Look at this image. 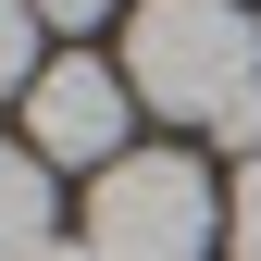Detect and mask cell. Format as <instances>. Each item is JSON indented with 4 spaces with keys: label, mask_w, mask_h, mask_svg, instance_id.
I'll return each instance as SVG.
<instances>
[{
    "label": "cell",
    "mask_w": 261,
    "mask_h": 261,
    "mask_svg": "<svg viewBox=\"0 0 261 261\" xmlns=\"http://www.w3.org/2000/svg\"><path fill=\"white\" fill-rule=\"evenodd\" d=\"M124 87L174 124H224L237 87H261V25L249 0H149L124 25Z\"/></svg>",
    "instance_id": "1"
},
{
    "label": "cell",
    "mask_w": 261,
    "mask_h": 261,
    "mask_svg": "<svg viewBox=\"0 0 261 261\" xmlns=\"http://www.w3.org/2000/svg\"><path fill=\"white\" fill-rule=\"evenodd\" d=\"M212 237H224V187L187 149H124L87 187V249L100 261H199Z\"/></svg>",
    "instance_id": "2"
},
{
    "label": "cell",
    "mask_w": 261,
    "mask_h": 261,
    "mask_svg": "<svg viewBox=\"0 0 261 261\" xmlns=\"http://www.w3.org/2000/svg\"><path fill=\"white\" fill-rule=\"evenodd\" d=\"M124 112H137V87H124V62H50L38 87H25V124H38V162H124Z\"/></svg>",
    "instance_id": "3"
},
{
    "label": "cell",
    "mask_w": 261,
    "mask_h": 261,
    "mask_svg": "<svg viewBox=\"0 0 261 261\" xmlns=\"http://www.w3.org/2000/svg\"><path fill=\"white\" fill-rule=\"evenodd\" d=\"M38 249H50V162L0 149V261H38Z\"/></svg>",
    "instance_id": "4"
},
{
    "label": "cell",
    "mask_w": 261,
    "mask_h": 261,
    "mask_svg": "<svg viewBox=\"0 0 261 261\" xmlns=\"http://www.w3.org/2000/svg\"><path fill=\"white\" fill-rule=\"evenodd\" d=\"M38 75H50V62H38V13H25V0H0V100H25Z\"/></svg>",
    "instance_id": "5"
},
{
    "label": "cell",
    "mask_w": 261,
    "mask_h": 261,
    "mask_svg": "<svg viewBox=\"0 0 261 261\" xmlns=\"http://www.w3.org/2000/svg\"><path fill=\"white\" fill-rule=\"evenodd\" d=\"M224 237H237V261H261V162L224 174Z\"/></svg>",
    "instance_id": "6"
},
{
    "label": "cell",
    "mask_w": 261,
    "mask_h": 261,
    "mask_svg": "<svg viewBox=\"0 0 261 261\" xmlns=\"http://www.w3.org/2000/svg\"><path fill=\"white\" fill-rule=\"evenodd\" d=\"M212 137L237 149V162H261V87H237V100H224V124H212Z\"/></svg>",
    "instance_id": "7"
},
{
    "label": "cell",
    "mask_w": 261,
    "mask_h": 261,
    "mask_svg": "<svg viewBox=\"0 0 261 261\" xmlns=\"http://www.w3.org/2000/svg\"><path fill=\"white\" fill-rule=\"evenodd\" d=\"M25 13H38V25H75V38H87V25H100L112 0H25Z\"/></svg>",
    "instance_id": "8"
},
{
    "label": "cell",
    "mask_w": 261,
    "mask_h": 261,
    "mask_svg": "<svg viewBox=\"0 0 261 261\" xmlns=\"http://www.w3.org/2000/svg\"><path fill=\"white\" fill-rule=\"evenodd\" d=\"M38 261H100V249H62V237H50V249H38Z\"/></svg>",
    "instance_id": "9"
}]
</instances>
